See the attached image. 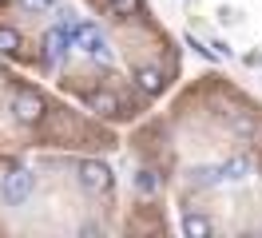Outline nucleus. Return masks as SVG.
I'll return each instance as SVG.
<instances>
[{
    "mask_svg": "<svg viewBox=\"0 0 262 238\" xmlns=\"http://www.w3.org/2000/svg\"><path fill=\"white\" fill-rule=\"evenodd\" d=\"M135 187H139V194H151V190L159 187V183H155V175H151V171H139V179H135Z\"/></svg>",
    "mask_w": 262,
    "mask_h": 238,
    "instance_id": "f8f14e48",
    "label": "nucleus"
},
{
    "mask_svg": "<svg viewBox=\"0 0 262 238\" xmlns=\"http://www.w3.org/2000/svg\"><path fill=\"white\" fill-rule=\"evenodd\" d=\"M183 230H187L191 238H207L211 234V222L203 219V214H187V219H183Z\"/></svg>",
    "mask_w": 262,
    "mask_h": 238,
    "instance_id": "1a4fd4ad",
    "label": "nucleus"
},
{
    "mask_svg": "<svg viewBox=\"0 0 262 238\" xmlns=\"http://www.w3.org/2000/svg\"><path fill=\"white\" fill-rule=\"evenodd\" d=\"M68 48H72V36H68V24H60V28H52L48 36H44V60L60 63L68 56Z\"/></svg>",
    "mask_w": 262,
    "mask_h": 238,
    "instance_id": "39448f33",
    "label": "nucleus"
},
{
    "mask_svg": "<svg viewBox=\"0 0 262 238\" xmlns=\"http://www.w3.org/2000/svg\"><path fill=\"white\" fill-rule=\"evenodd\" d=\"M191 183H195V187H214V183H223V171H219V167H195V171H191Z\"/></svg>",
    "mask_w": 262,
    "mask_h": 238,
    "instance_id": "0eeeda50",
    "label": "nucleus"
},
{
    "mask_svg": "<svg viewBox=\"0 0 262 238\" xmlns=\"http://www.w3.org/2000/svg\"><path fill=\"white\" fill-rule=\"evenodd\" d=\"M32 187H36V175L24 171V167H16V171L4 175V183H0V199H4V206H20V203H28Z\"/></svg>",
    "mask_w": 262,
    "mask_h": 238,
    "instance_id": "f03ea898",
    "label": "nucleus"
},
{
    "mask_svg": "<svg viewBox=\"0 0 262 238\" xmlns=\"http://www.w3.org/2000/svg\"><path fill=\"white\" fill-rule=\"evenodd\" d=\"M68 36H72V44H80L92 60L112 63V48H107V40H103V32H99L96 24H72V20H68Z\"/></svg>",
    "mask_w": 262,
    "mask_h": 238,
    "instance_id": "f257e3e1",
    "label": "nucleus"
},
{
    "mask_svg": "<svg viewBox=\"0 0 262 238\" xmlns=\"http://www.w3.org/2000/svg\"><path fill=\"white\" fill-rule=\"evenodd\" d=\"M12 111H16L20 123H36V119L44 115V99L36 92H16L12 95Z\"/></svg>",
    "mask_w": 262,
    "mask_h": 238,
    "instance_id": "20e7f679",
    "label": "nucleus"
},
{
    "mask_svg": "<svg viewBox=\"0 0 262 238\" xmlns=\"http://www.w3.org/2000/svg\"><path fill=\"white\" fill-rule=\"evenodd\" d=\"M219 171H223V183H243V179H250V159L234 155V159H227Z\"/></svg>",
    "mask_w": 262,
    "mask_h": 238,
    "instance_id": "423d86ee",
    "label": "nucleus"
},
{
    "mask_svg": "<svg viewBox=\"0 0 262 238\" xmlns=\"http://www.w3.org/2000/svg\"><path fill=\"white\" fill-rule=\"evenodd\" d=\"M88 103H92L96 111H103V115H115V111H119V99H115L112 92H96L92 99H88Z\"/></svg>",
    "mask_w": 262,
    "mask_h": 238,
    "instance_id": "9d476101",
    "label": "nucleus"
},
{
    "mask_svg": "<svg viewBox=\"0 0 262 238\" xmlns=\"http://www.w3.org/2000/svg\"><path fill=\"white\" fill-rule=\"evenodd\" d=\"M139 88H143V92L147 95H155V92H163V76H159V72H155V68H143V72H139Z\"/></svg>",
    "mask_w": 262,
    "mask_h": 238,
    "instance_id": "6e6552de",
    "label": "nucleus"
},
{
    "mask_svg": "<svg viewBox=\"0 0 262 238\" xmlns=\"http://www.w3.org/2000/svg\"><path fill=\"white\" fill-rule=\"evenodd\" d=\"M135 4H139V0H112V8H115V12H123V16L135 12Z\"/></svg>",
    "mask_w": 262,
    "mask_h": 238,
    "instance_id": "ddd939ff",
    "label": "nucleus"
},
{
    "mask_svg": "<svg viewBox=\"0 0 262 238\" xmlns=\"http://www.w3.org/2000/svg\"><path fill=\"white\" fill-rule=\"evenodd\" d=\"M0 52L4 56H16L20 52V32L16 28H0Z\"/></svg>",
    "mask_w": 262,
    "mask_h": 238,
    "instance_id": "9b49d317",
    "label": "nucleus"
},
{
    "mask_svg": "<svg viewBox=\"0 0 262 238\" xmlns=\"http://www.w3.org/2000/svg\"><path fill=\"white\" fill-rule=\"evenodd\" d=\"M80 187L92 190V194L107 190V187H112V167H107V163H96V159L80 163Z\"/></svg>",
    "mask_w": 262,
    "mask_h": 238,
    "instance_id": "7ed1b4c3",
    "label": "nucleus"
},
{
    "mask_svg": "<svg viewBox=\"0 0 262 238\" xmlns=\"http://www.w3.org/2000/svg\"><path fill=\"white\" fill-rule=\"evenodd\" d=\"M28 12H40V8H52V0H20Z\"/></svg>",
    "mask_w": 262,
    "mask_h": 238,
    "instance_id": "4468645a",
    "label": "nucleus"
}]
</instances>
